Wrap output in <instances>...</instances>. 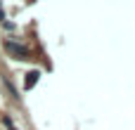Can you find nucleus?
I'll list each match as a JSON object with an SVG mask.
<instances>
[{
	"instance_id": "f03ea898",
	"label": "nucleus",
	"mask_w": 135,
	"mask_h": 130,
	"mask_svg": "<svg viewBox=\"0 0 135 130\" xmlns=\"http://www.w3.org/2000/svg\"><path fill=\"white\" fill-rule=\"evenodd\" d=\"M36 78H38V71H31V73H28V78H26V88H31V85L36 83Z\"/></svg>"
},
{
	"instance_id": "7ed1b4c3",
	"label": "nucleus",
	"mask_w": 135,
	"mask_h": 130,
	"mask_svg": "<svg viewBox=\"0 0 135 130\" xmlns=\"http://www.w3.org/2000/svg\"><path fill=\"white\" fill-rule=\"evenodd\" d=\"M2 19H5V14H2V9H0V21H2Z\"/></svg>"
},
{
	"instance_id": "f257e3e1",
	"label": "nucleus",
	"mask_w": 135,
	"mask_h": 130,
	"mask_svg": "<svg viewBox=\"0 0 135 130\" xmlns=\"http://www.w3.org/2000/svg\"><path fill=\"white\" fill-rule=\"evenodd\" d=\"M5 50H7L9 54H14V59H26V57H28V50H26L24 45L12 43V40H5Z\"/></svg>"
}]
</instances>
